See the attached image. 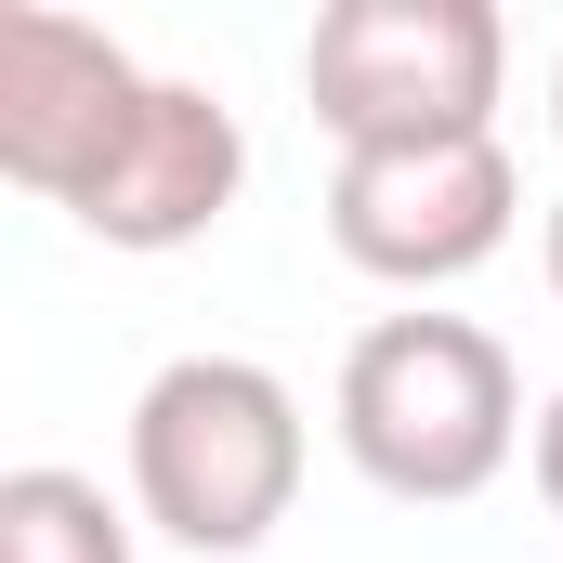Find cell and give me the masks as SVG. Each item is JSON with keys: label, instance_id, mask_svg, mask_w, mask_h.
Listing matches in <instances>:
<instances>
[{"label": "cell", "instance_id": "1", "mask_svg": "<svg viewBox=\"0 0 563 563\" xmlns=\"http://www.w3.org/2000/svg\"><path fill=\"white\" fill-rule=\"evenodd\" d=\"M328 432H341V459H354L380 498H407V511L485 498V485L538 445L511 341L472 328V314H380V328H354L341 394H328Z\"/></svg>", "mask_w": 563, "mask_h": 563}, {"label": "cell", "instance_id": "8", "mask_svg": "<svg viewBox=\"0 0 563 563\" xmlns=\"http://www.w3.org/2000/svg\"><path fill=\"white\" fill-rule=\"evenodd\" d=\"M525 472H538V498H551V525H563V394L538 407V445H525Z\"/></svg>", "mask_w": 563, "mask_h": 563}, {"label": "cell", "instance_id": "3", "mask_svg": "<svg viewBox=\"0 0 563 563\" xmlns=\"http://www.w3.org/2000/svg\"><path fill=\"white\" fill-rule=\"evenodd\" d=\"M511 79V26L485 0H328L301 40V106L341 157L485 144Z\"/></svg>", "mask_w": 563, "mask_h": 563}, {"label": "cell", "instance_id": "2", "mask_svg": "<svg viewBox=\"0 0 563 563\" xmlns=\"http://www.w3.org/2000/svg\"><path fill=\"white\" fill-rule=\"evenodd\" d=\"M301 498V394L263 354H170L132 394V511L170 551H263Z\"/></svg>", "mask_w": 563, "mask_h": 563}, {"label": "cell", "instance_id": "5", "mask_svg": "<svg viewBox=\"0 0 563 563\" xmlns=\"http://www.w3.org/2000/svg\"><path fill=\"white\" fill-rule=\"evenodd\" d=\"M157 66H132L106 26L53 13V0H0V170L53 210H79L106 184V157L132 144Z\"/></svg>", "mask_w": 563, "mask_h": 563}, {"label": "cell", "instance_id": "9", "mask_svg": "<svg viewBox=\"0 0 563 563\" xmlns=\"http://www.w3.org/2000/svg\"><path fill=\"white\" fill-rule=\"evenodd\" d=\"M538 263H551V301H563V197H551V223H538Z\"/></svg>", "mask_w": 563, "mask_h": 563}, {"label": "cell", "instance_id": "4", "mask_svg": "<svg viewBox=\"0 0 563 563\" xmlns=\"http://www.w3.org/2000/svg\"><path fill=\"white\" fill-rule=\"evenodd\" d=\"M525 223L511 144H407V157H341L328 170V250L380 288H459L485 276Z\"/></svg>", "mask_w": 563, "mask_h": 563}, {"label": "cell", "instance_id": "10", "mask_svg": "<svg viewBox=\"0 0 563 563\" xmlns=\"http://www.w3.org/2000/svg\"><path fill=\"white\" fill-rule=\"evenodd\" d=\"M551 144H563V66H551Z\"/></svg>", "mask_w": 563, "mask_h": 563}, {"label": "cell", "instance_id": "6", "mask_svg": "<svg viewBox=\"0 0 563 563\" xmlns=\"http://www.w3.org/2000/svg\"><path fill=\"white\" fill-rule=\"evenodd\" d=\"M236 184H250V132H236V106H223L210 79H157L144 119H132V144L106 157V184H92L66 223L157 263V250H197V236L236 210Z\"/></svg>", "mask_w": 563, "mask_h": 563}, {"label": "cell", "instance_id": "7", "mask_svg": "<svg viewBox=\"0 0 563 563\" xmlns=\"http://www.w3.org/2000/svg\"><path fill=\"white\" fill-rule=\"evenodd\" d=\"M0 563H132V511L92 485V472H0Z\"/></svg>", "mask_w": 563, "mask_h": 563}]
</instances>
